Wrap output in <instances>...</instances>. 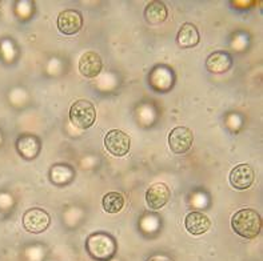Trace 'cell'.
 <instances>
[{"instance_id":"3","label":"cell","mask_w":263,"mask_h":261,"mask_svg":"<svg viewBox=\"0 0 263 261\" xmlns=\"http://www.w3.org/2000/svg\"><path fill=\"white\" fill-rule=\"evenodd\" d=\"M70 120L79 129L91 128L97 120V109L88 100H77L70 108Z\"/></svg>"},{"instance_id":"8","label":"cell","mask_w":263,"mask_h":261,"mask_svg":"<svg viewBox=\"0 0 263 261\" xmlns=\"http://www.w3.org/2000/svg\"><path fill=\"white\" fill-rule=\"evenodd\" d=\"M170 196V188L164 183H157V184L151 185L146 192L147 207L153 211H159L168 203Z\"/></svg>"},{"instance_id":"7","label":"cell","mask_w":263,"mask_h":261,"mask_svg":"<svg viewBox=\"0 0 263 261\" xmlns=\"http://www.w3.org/2000/svg\"><path fill=\"white\" fill-rule=\"evenodd\" d=\"M83 27V17L78 11L66 10L62 11L58 16V30L60 33L71 36L79 32Z\"/></svg>"},{"instance_id":"5","label":"cell","mask_w":263,"mask_h":261,"mask_svg":"<svg viewBox=\"0 0 263 261\" xmlns=\"http://www.w3.org/2000/svg\"><path fill=\"white\" fill-rule=\"evenodd\" d=\"M51 224V217L44 209L32 208L26 211L23 216V227L30 233H42Z\"/></svg>"},{"instance_id":"6","label":"cell","mask_w":263,"mask_h":261,"mask_svg":"<svg viewBox=\"0 0 263 261\" xmlns=\"http://www.w3.org/2000/svg\"><path fill=\"white\" fill-rule=\"evenodd\" d=\"M194 142L193 131L186 127H177L168 135V146L174 153L182 155L191 148Z\"/></svg>"},{"instance_id":"17","label":"cell","mask_w":263,"mask_h":261,"mask_svg":"<svg viewBox=\"0 0 263 261\" xmlns=\"http://www.w3.org/2000/svg\"><path fill=\"white\" fill-rule=\"evenodd\" d=\"M51 180L53 184H68L73 177V171L68 166H55L51 169Z\"/></svg>"},{"instance_id":"11","label":"cell","mask_w":263,"mask_h":261,"mask_svg":"<svg viewBox=\"0 0 263 261\" xmlns=\"http://www.w3.org/2000/svg\"><path fill=\"white\" fill-rule=\"evenodd\" d=\"M184 227L190 235L200 236L210 229L211 222L202 212H190L184 218Z\"/></svg>"},{"instance_id":"15","label":"cell","mask_w":263,"mask_h":261,"mask_svg":"<svg viewBox=\"0 0 263 261\" xmlns=\"http://www.w3.org/2000/svg\"><path fill=\"white\" fill-rule=\"evenodd\" d=\"M167 16H168V11L162 2H151L147 4L146 10H144V17H146L147 23L154 24V26L164 23Z\"/></svg>"},{"instance_id":"13","label":"cell","mask_w":263,"mask_h":261,"mask_svg":"<svg viewBox=\"0 0 263 261\" xmlns=\"http://www.w3.org/2000/svg\"><path fill=\"white\" fill-rule=\"evenodd\" d=\"M16 149L26 159H33L40 152V142L36 136L23 135L17 139Z\"/></svg>"},{"instance_id":"9","label":"cell","mask_w":263,"mask_h":261,"mask_svg":"<svg viewBox=\"0 0 263 261\" xmlns=\"http://www.w3.org/2000/svg\"><path fill=\"white\" fill-rule=\"evenodd\" d=\"M230 184L238 191H245L251 187L255 178L254 169L249 164H238L230 172Z\"/></svg>"},{"instance_id":"1","label":"cell","mask_w":263,"mask_h":261,"mask_svg":"<svg viewBox=\"0 0 263 261\" xmlns=\"http://www.w3.org/2000/svg\"><path fill=\"white\" fill-rule=\"evenodd\" d=\"M231 227L240 237L255 238L262 229V218L254 209H240L231 217Z\"/></svg>"},{"instance_id":"2","label":"cell","mask_w":263,"mask_h":261,"mask_svg":"<svg viewBox=\"0 0 263 261\" xmlns=\"http://www.w3.org/2000/svg\"><path fill=\"white\" fill-rule=\"evenodd\" d=\"M86 247L91 257L100 261L111 258L117 251V244L114 238L106 233H92L87 238Z\"/></svg>"},{"instance_id":"10","label":"cell","mask_w":263,"mask_h":261,"mask_svg":"<svg viewBox=\"0 0 263 261\" xmlns=\"http://www.w3.org/2000/svg\"><path fill=\"white\" fill-rule=\"evenodd\" d=\"M102 67H103L102 57L92 51L83 53L79 60V72L88 79L97 77L102 71Z\"/></svg>"},{"instance_id":"14","label":"cell","mask_w":263,"mask_h":261,"mask_svg":"<svg viewBox=\"0 0 263 261\" xmlns=\"http://www.w3.org/2000/svg\"><path fill=\"white\" fill-rule=\"evenodd\" d=\"M200 36L198 32L197 27L191 23H184L180 27L179 32L177 35L178 46L182 48H193V47L198 46L199 43Z\"/></svg>"},{"instance_id":"12","label":"cell","mask_w":263,"mask_h":261,"mask_svg":"<svg viewBox=\"0 0 263 261\" xmlns=\"http://www.w3.org/2000/svg\"><path fill=\"white\" fill-rule=\"evenodd\" d=\"M233 66V59L227 52L217 51L211 53L206 60V68L211 73H224Z\"/></svg>"},{"instance_id":"16","label":"cell","mask_w":263,"mask_h":261,"mask_svg":"<svg viewBox=\"0 0 263 261\" xmlns=\"http://www.w3.org/2000/svg\"><path fill=\"white\" fill-rule=\"evenodd\" d=\"M102 205L107 213H118L124 207V196L119 192H108L102 198Z\"/></svg>"},{"instance_id":"4","label":"cell","mask_w":263,"mask_h":261,"mask_svg":"<svg viewBox=\"0 0 263 261\" xmlns=\"http://www.w3.org/2000/svg\"><path fill=\"white\" fill-rule=\"evenodd\" d=\"M104 147L112 156L117 157L126 156L131 147L130 136L119 129H111L104 137Z\"/></svg>"},{"instance_id":"18","label":"cell","mask_w":263,"mask_h":261,"mask_svg":"<svg viewBox=\"0 0 263 261\" xmlns=\"http://www.w3.org/2000/svg\"><path fill=\"white\" fill-rule=\"evenodd\" d=\"M150 261H170V260H167V258H164V257H154V258H151Z\"/></svg>"}]
</instances>
